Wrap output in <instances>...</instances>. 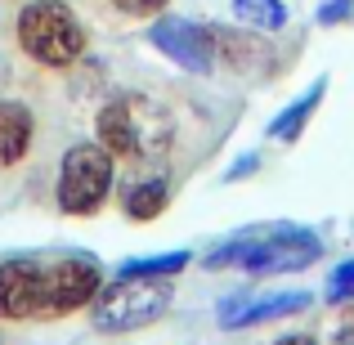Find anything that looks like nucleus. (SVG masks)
Instances as JSON below:
<instances>
[{"label":"nucleus","mask_w":354,"mask_h":345,"mask_svg":"<svg viewBox=\"0 0 354 345\" xmlns=\"http://www.w3.org/2000/svg\"><path fill=\"white\" fill-rule=\"evenodd\" d=\"M99 144L108 148L113 157H130V162H157V157L171 153V139H175V121L157 104L153 95H126L108 99L99 108Z\"/></svg>","instance_id":"nucleus-1"},{"label":"nucleus","mask_w":354,"mask_h":345,"mask_svg":"<svg viewBox=\"0 0 354 345\" xmlns=\"http://www.w3.org/2000/svg\"><path fill=\"white\" fill-rule=\"evenodd\" d=\"M323 256V238L301 225H274V229H242L234 238H225L211 251V269H247V274H287V269H305Z\"/></svg>","instance_id":"nucleus-2"},{"label":"nucleus","mask_w":354,"mask_h":345,"mask_svg":"<svg viewBox=\"0 0 354 345\" xmlns=\"http://www.w3.org/2000/svg\"><path fill=\"white\" fill-rule=\"evenodd\" d=\"M171 310V283L144 274H117L113 287H99L90 301V323L95 332H139L157 323Z\"/></svg>","instance_id":"nucleus-3"},{"label":"nucleus","mask_w":354,"mask_h":345,"mask_svg":"<svg viewBox=\"0 0 354 345\" xmlns=\"http://www.w3.org/2000/svg\"><path fill=\"white\" fill-rule=\"evenodd\" d=\"M18 45L36 63H45V68H68L86 50V32H81V23L72 18L68 5H59V0H32L18 14Z\"/></svg>","instance_id":"nucleus-4"},{"label":"nucleus","mask_w":354,"mask_h":345,"mask_svg":"<svg viewBox=\"0 0 354 345\" xmlns=\"http://www.w3.org/2000/svg\"><path fill=\"white\" fill-rule=\"evenodd\" d=\"M113 189V153L104 144H77L63 153L59 166V207L68 216H90L104 207Z\"/></svg>","instance_id":"nucleus-5"},{"label":"nucleus","mask_w":354,"mask_h":345,"mask_svg":"<svg viewBox=\"0 0 354 345\" xmlns=\"http://www.w3.org/2000/svg\"><path fill=\"white\" fill-rule=\"evenodd\" d=\"M104 287V269L90 256H63L45 260V319L54 314H72L81 305H90Z\"/></svg>","instance_id":"nucleus-6"},{"label":"nucleus","mask_w":354,"mask_h":345,"mask_svg":"<svg viewBox=\"0 0 354 345\" xmlns=\"http://www.w3.org/2000/svg\"><path fill=\"white\" fill-rule=\"evenodd\" d=\"M45 310V260H5L0 265V319L18 323Z\"/></svg>","instance_id":"nucleus-7"},{"label":"nucleus","mask_w":354,"mask_h":345,"mask_svg":"<svg viewBox=\"0 0 354 345\" xmlns=\"http://www.w3.org/2000/svg\"><path fill=\"white\" fill-rule=\"evenodd\" d=\"M153 45L189 72H211V63H216V36L189 18H162L153 27Z\"/></svg>","instance_id":"nucleus-8"},{"label":"nucleus","mask_w":354,"mask_h":345,"mask_svg":"<svg viewBox=\"0 0 354 345\" xmlns=\"http://www.w3.org/2000/svg\"><path fill=\"white\" fill-rule=\"evenodd\" d=\"M310 305L305 292H265V296H251V292H234L220 301V328H256V323H274L287 319V314H301Z\"/></svg>","instance_id":"nucleus-9"},{"label":"nucleus","mask_w":354,"mask_h":345,"mask_svg":"<svg viewBox=\"0 0 354 345\" xmlns=\"http://www.w3.org/2000/svg\"><path fill=\"white\" fill-rule=\"evenodd\" d=\"M32 148V113L27 104H0V171L5 166H18Z\"/></svg>","instance_id":"nucleus-10"},{"label":"nucleus","mask_w":354,"mask_h":345,"mask_svg":"<svg viewBox=\"0 0 354 345\" xmlns=\"http://www.w3.org/2000/svg\"><path fill=\"white\" fill-rule=\"evenodd\" d=\"M166 202H171L166 180H135L126 193H121V207H126L130 220H153V216H162Z\"/></svg>","instance_id":"nucleus-11"},{"label":"nucleus","mask_w":354,"mask_h":345,"mask_svg":"<svg viewBox=\"0 0 354 345\" xmlns=\"http://www.w3.org/2000/svg\"><path fill=\"white\" fill-rule=\"evenodd\" d=\"M323 90H328V86H323V81H314V86L305 90V95L296 99L292 108H283V113H278L274 121H269V139H296V135H301V126L310 121V113H314V108H319Z\"/></svg>","instance_id":"nucleus-12"},{"label":"nucleus","mask_w":354,"mask_h":345,"mask_svg":"<svg viewBox=\"0 0 354 345\" xmlns=\"http://www.w3.org/2000/svg\"><path fill=\"white\" fill-rule=\"evenodd\" d=\"M238 18L251 27H265V32H278V27H287V5L283 0H234Z\"/></svg>","instance_id":"nucleus-13"},{"label":"nucleus","mask_w":354,"mask_h":345,"mask_svg":"<svg viewBox=\"0 0 354 345\" xmlns=\"http://www.w3.org/2000/svg\"><path fill=\"white\" fill-rule=\"evenodd\" d=\"M189 265V251H166V256H139V260H126L117 274H144V278H162V274H175V269Z\"/></svg>","instance_id":"nucleus-14"},{"label":"nucleus","mask_w":354,"mask_h":345,"mask_svg":"<svg viewBox=\"0 0 354 345\" xmlns=\"http://www.w3.org/2000/svg\"><path fill=\"white\" fill-rule=\"evenodd\" d=\"M328 301H337V305L354 301V260H341V265L332 269V278H328Z\"/></svg>","instance_id":"nucleus-15"},{"label":"nucleus","mask_w":354,"mask_h":345,"mask_svg":"<svg viewBox=\"0 0 354 345\" xmlns=\"http://www.w3.org/2000/svg\"><path fill=\"white\" fill-rule=\"evenodd\" d=\"M350 9H354V0H323L319 5V23H341Z\"/></svg>","instance_id":"nucleus-16"},{"label":"nucleus","mask_w":354,"mask_h":345,"mask_svg":"<svg viewBox=\"0 0 354 345\" xmlns=\"http://www.w3.org/2000/svg\"><path fill=\"white\" fill-rule=\"evenodd\" d=\"M121 14H153V9H162L166 0H113Z\"/></svg>","instance_id":"nucleus-17"},{"label":"nucleus","mask_w":354,"mask_h":345,"mask_svg":"<svg viewBox=\"0 0 354 345\" xmlns=\"http://www.w3.org/2000/svg\"><path fill=\"white\" fill-rule=\"evenodd\" d=\"M332 345H354V314H346V323L337 328V337H332Z\"/></svg>","instance_id":"nucleus-18"},{"label":"nucleus","mask_w":354,"mask_h":345,"mask_svg":"<svg viewBox=\"0 0 354 345\" xmlns=\"http://www.w3.org/2000/svg\"><path fill=\"white\" fill-rule=\"evenodd\" d=\"M256 166H260L256 157H242V162H238V166H234V171H229V175H247V171H256Z\"/></svg>","instance_id":"nucleus-19"},{"label":"nucleus","mask_w":354,"mask_h":345,"mask_svg":"<svg viewBox=\"0 0 354 345\" xmlns=\"http://www.w3.org/2000/svg\"><path fill=\"white\" fill-rule=\"evenodd\" d=\"M274 345H314L310 337H283V341H274Z\"/></svg>","instance_id":"nucleus-20"}]
</instances>
